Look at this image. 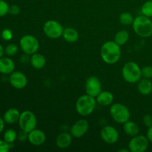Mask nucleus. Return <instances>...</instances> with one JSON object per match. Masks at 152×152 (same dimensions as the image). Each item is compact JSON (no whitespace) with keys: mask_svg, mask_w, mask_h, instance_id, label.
Instances as JSON below:
<instances>
[{"mask_svg":"<svg viewBox=\"0 0 152 152\" xmlns=\"http://www.w3.org/2000/svg\"><path fill=\"white\" fill-rule=\"evenodd\" d=\"M100 136L102 140L108 144H114L118 141L120 134L117 129L112 126H105L100 131Z\"/></svg>","mask_w":152,"mask_h":152,"instance_id":"nucleus-10","label":"nucleus"},{"mask_svg":"<svg viewBox=\"0 0 152 152\" xmlns=\"http://www.w3.org/2000/svg\"><path fill=\"white\" fill-rule=\"evenodd\" d=\"M4 125H5V123H4L3 118H1L0 117V134L3 132L4 129Z\"/></svg>","mask_w":152,"mask_h":152,"instance_id":"nucleus-36","label":"nucleus"},{"mask_svg":"<svg viewBox=\"0 0 152 152\" xmlns=\"http://www.w3.org/2000/svg\"><path fill=\"white\" fill-rule=\"evenodd\" d=\"M89 129L88 122L85 119L77 120L71 128V134L73 137L80 138L84 136Z\"/></svg>","mask_w":152,"mask_h":152,"instance_id":"nucleus-13","label":"nucleus"},{"mask_svg":"<svg viewBox=\"0 0 152 152\" xmlns=\"http://www.w3.org/2000/svg\"><path fill=\"white\" fill-rule=\"evenodd\" d=\"M15 63L9 57L0 58V73L3 74H10L14 71Z\"/></svg>","mask_w":152,"mask_h":152,"instance_id":"nucleus-17","label":"nucleus"},{"mask_svg":"<svg viewBox=\"0 0 152 152\" xmlns=\"http://www.w3.org/2000/svg\"><path fill=\"white\" fill-rule=\"evenodd\" d=\"M3 138L8 143L13 144L17 139V133L13 129H7L4 133Z\"/></svg>","mask_w":152,"mask_h":152,"instance_id":"nucleus-25","label":"nucleus"},{"mask_svg":"<svg viewBox=\"0 0 152 152\" xmlns=\"http://www.w3.org/2000/svg\"><path fill=\"white\" fill-rule=\"evenodd\" d=\"M123 132L126 133L127 136L133 137L139 134L140 129L137 124L130 120L123 124Z\"/></svg>","mask_w":152,"mask_h":152,"instance_id":"nucleus-22","label":"nucleus"},{"mask_svg":"<svg viewBox=\"0 0 152 152\" xmlns=\"http://www.w3.org/2000/svg\"><path fill=\"white\" fill-rule=\"evenodd\" d=\"M141 71H142V77L149 79V80L152 78V66H150V65L144 66L141 69Z\"/></svg>","mask_w":152,"mask_h":152,"instance_id":"nucleus-29","label":"nucleus"},{"mask_svg":"<svg viewBox=\"0 0 152 152\" xmlns=\"http://www.w3.org/2000/svg\"><path fill=\"white\" fill-rule=\"evenodd\" d=\"M13 144H10L6 142L4 140H0V152H7L11 148Z\"/></svg>","mask_w":152,"mask_h":152,"instance_id":"nucleus-31","label":"nucleus"},{"mask_svg":"<svg viewBox=\"0 0 152 152\" xmlns=\"http://www.w3.org/2000/svg\"><path fill=\"white\" fill-rule=\"evenodd\" d=\"M129 39V34L126 30H121L115 34L114 42L120 46L124 45Z\"/></svg>","mask_w":152,"mask_h":152,"instance_id":"nucleus-23","label":"nucleus"},{"mask_svg":"<svg viewBox=\"0 0 152 152\" xmlns=\"http://www.w3.org/2000/svg\"><path fill=\"white\" fill-rule=\"evenodd\" d=\"M141 13L147 17H152V0H148L144 2L141 7Z\"/></svg>","mask_w":152,"mask_h":152,"instance_id":"nucleus-26","label":"nucleus"},{"mask_svg":"<svg viewBox=\"0 0 152 152\" xmlns=\"http://www.w3.org/2000/svg\"><path fill=\"white\" fill-rule=\"evenodd\" d=\"M142 122L145 127H151L152 126V116L151 114H145L142 117Z\"/></svg>","mask_w":152,"mask_h":152,"instance_id":"nucleus-32","label":"nucleus"},{"mask_svg":"<svg viewBox=\"0 0 152 152\" xmlns=\"http://www.w3.org/2000/svg\"><path fill=\"white\" fill-rule=\"evenodd\" d=\"M95 97L88 94L82 95L77 99L76 102V110L80 115L86 117L94 112L96 106Z\"/></svg>","mask_w":152,"mask_h":152,"instance_id":"nucleus-3","label":"nucleus"},{"mask_svg":"<svg viewBox=\"0 0 152 152\" xmlns=\"http://www.w3.org/2000/svg\"><path fill=\"white\" fill-rule=\"evenodd\" d=\"M109 112L113 120L119 124H124L130 120V111L122 103L112 104L110 107Z\"/></svg>","mask_w":152,"mask_h":152,"instance_id":"nucleus-5","label":"nucleus"},{"mask_svg":"<svg viewBox=\"0 0 152 152\" xmlns=\"http://www.w3.org/2000/svg\"><path fill=\"white\" fill-rule=\"evenodd\" d=\"M132 28L139 37L148 38L152 36V21L149 17L141 15L134 18Z\"/></svg>","mask_w":152,"mask_h":152,"instance_id":"nucleus-2","label":"nucleus"},{"mask_svg":"<svg viewBox=\"0 0 152 152\" xmlns=\"http://www.w3.org/2000/svg\"><path fill=\"white\" fill-rule=\"evenodd\" d=\"M1 37L5 41H10L13 38V32L11 30L5 28L1 31Z\"/></svg>","mask_w":152,"mask_h":152,"instance_id":"nucleus-30","label":"nucleus"},{"mask_svg":"<svg viewBox=\"0 0 152 152\" xmlns=\"http://www.w3.org/2000/svg\"><path fill=\"white\" fill-rule=\"evenodd\" d=\"M149 145L148 137L144 135H136L132 137L129 142V149L131 152H145Z\"/></svg>","mask_w":152,"mask_h":152,"instance_id":"nucleus-9","label":"nucleus"},{"mask_svg":"<svg viewBox=\"0 0 152 152\" xmlns=\"http://www.w3.org/2000/svg\"><path fill=\"white\" fill-rule=\"evenodd\" d=\"M86 92L87 94L96 98L102 91V84L97 77H90L88 78L86 83Z\"/></svg>","mask_w":152,"mask_h":152,"instance_id":"nucleus-11","label":"nucleus"},{"mask_svg":"<svg viewBox=\"0 0 152 152\" xmlns=\"http://www.w3.org/2000/svg\"><path fill=\"white\" fill-rule=\"evenodd\" d=\"M122 75L125 81L131 84H134L142 79V71L137 63L130 61L126 62L123 66Z\"/></svg>","mask_w":152,"mask_h":152,"instance_id":"nucleus-4","label":"nucleus"},{"mask_svg":"<svg viewBox=\"0 0 152 152\" xmlns=\"http://www.w3.org/2000/svg\"><path fill=\"white\" fill-rule=\"evenodd\" d=\"M19 127L22 130L25 131L28 133L36 129L37 125V117L34 112L31 111H24L21 113L19 120Z\"/></svg>","mask_w":152,"mask_h":152,"instance_id":"nucleus-7","label":"nucleus"},{"mask_svg":"<svg viewBox=\"0 0 152 152\" xmlns=\"http://www.w3.org/2000/svg\"><path fill=\"white\" fill-rule=\"evenodd\" d=\"M118 151L119 152H124V151L129 152V151H130V150H129V149H120V150H119Z\"/></svg>","mask_w":152,"mask_h":152,"instance_id":"nucleus-38","label":"nucleus"},{"mask_svg":"<svg viewBox=\"0 0 152 152\" xmlns=\"http://www.w3.org/2000/svg\"><path fill=\"white\" fill-rule=\"evenodd\" d=\"M19 45L22 51L28 56L37 53L39 48V42L37 37L29 34L23 36L20 39Z\"/></svg>","mask_w":152,"mask_h":152,"instance_id":"nucleus-6","label":"nucleus"},{"mask_svg":"<svg viewBox=\"0 0 152 152\" xmlns=\"http://www.w3.org/2000/svg\"><path fill=\"white\" fill-rule=\"evenodd\" d=\"M20 114L21 113L16 108H9L4 112V116H3V120H4V123H7V124H15L16 123L19 122Z\"/></svg>","mask_w":152,"mask_h":152,"instance_id":"nucleus-16","label":"nucleus"},{"mask_svg":"<svg viewBox=\"0 0 152 152\" xmlns=\"http://www.w3.org/2000/svg\"><path fill=\"white\" fill-rule=\"evenodd\" d=\"M139 93L143 96H148L152 92V82L149 79H141L137 83Z\"/></svg>","mask_w":152,"mask_h":152,"instance_id":"nucleus-19","label":"nucleus"},{"mask_svg":"<svg viewBox=\"0 0 152 152\" xmlns=\"http://www.w3.org/2000/svg\"><path fill=\"white\" fill-rule=\"evenodd\" d=\"M4 53V48H3V46L0 44V58L2 57Z\"/></svg>","mask_w":152,"mask_h":152,"instance_id":"nucleus-37","label":"nucleus"},{"mask_svg":"<svg viewBox=\"0 0 152 152\" xmlns=\"http://www.w3.org/2000/svg\"><path fill=\"white\" fill-rule=\"evenodd\" d=\"M43 31L48 38L56 39L62 37L64 28L59 22L50 19L45 22L43 25Z\"/></svg>","mask_w":152,"mask_h":152,"instance_id":"nucleus-8","label":"nucleus"},{"mask_svg":"<svg viewBox=\"0 0 152 152\" xmlns=\"http://www.w3.org/2000/svg\"><path fill=\"white\" fill-rule=\"evenodd\" d=\"M97 103L102 106H108L112 104L114 101V95L108 91H102L96 97Z\"/></svg>","mask_w":152,"mask_h":152,"instance_id":"nucleus-18","label":"nucleus"},{"mask_svg":"<svg viewBox=\"0 0 152 152\" xmlns=\"http://www.w3.org/2000/svg\"><path fill=\"white\" fill-rule=\"evenodd\" d=\"M18 52V46L16 44H9L4 48V53L7 56H14Z\"/></svg>","mask_w":152,"mask_h":152,"instance_id":"nucleus-27","label":"nucleus"},{"mask_svg":"<svg viewBox=\"0 0 152 152\" xmlns=\"http://www.w3.org/2000/svg\"><path fill=\"white\" fill-rule=\"evenodd\" d=\"M28 140L32 145L38 146L41 145L45 142L46 135L43 131L40 129H34L31 132L28 133Z\"/></svg>","mask_w":152,"mask_h":152,"instance_id":"nucleus-14","label":"nucleus"},{"mask_svg":"<svg viewBox=\"0 0 152 152\" xmlns=\"http://www.w3.org/2000/svg\"><path fill=\"white\" fill-rule=\"evenodd\" d=\"M72 135L71 133H67V132H62L59 134L56 139V146L61 149H65L68 148L71 145L72 142Z\"/></svg>","mask_w":152,"mask_h":152,"instance_id":"nucleus-15","label":"nucleus"},{"mask_svg":"<svg viewBox=\"0 0 152 152\" xmlns=\"http://www.w3.org/2000/svg\"><path fill=\"white\" fill-rule=\"evenodd\" d=\"M30 62L33 68H34L35 69H42L46 65V59L42 54L37 52L31 55V58H30Z\"/></svg>","mask_w":152,"mask_h":152,"instance_id":"nucleus-20","label":"nucleus"},{"mask_svg":"<svg viewBox=\"0 0 152 152\" xmlns=\"http://www.w3.org/2000/svg\"><path fill=\"white\" fill-rule=\"evenodd\" d=\"M17 139L21 142H25L28 139V133L25 131L21 129L20 132L17 134Z\"/></svg>","mask_w":152,"mask_h":152,"instance_id":"nucleus-33","label":"nucleus"},{"mask_svg":"<svg viewBox=\"0 0 152 152\" xmlns=\"http://www.w3.org/2000/svg\"><path fill=\"white\" fill-rule=\"evenodd\" d=\"M119 20H120V23L123 24L124 25H132L134 18L133 17L132 13H129V12H123L119 16Z\"/></svg>","mask_w":152,"mask_h":152,"instance_id":"nucleus-24","label":"nucleus"},{"mask_svg":"<svg viewBox=\"0 0 152 152\" xmlns=\"http://www.w3.org/2000/svg\"><path fill=\"white\" fill-rule=\"evenodd\" d=\"M10 5L4 0H0V17L6 16L9 13Z\"/></svg>","mask_w":152,"mask_h":152,"instance_id":"nucleus-28","label":"nucleus"},{"mask_svg":"<svg viewBox=\"0 0 152 152\" xmlns=\"http://www.w3.org/2000/svg\"><path fill=\"white\" fill-rule=\"evenodd\" d=\"M146 137H148L149 142L152 143V126L148 128V130H147V133H146Z\"/></svg>","mask_w":152,"mask_h":152,"instance_id":"nucleus-35","label":"nucleus"},{"mask_svg":"<svg viewBox=\"0 0 152 152\" xmlns=\"http://www.w3.org/2000/svg\"><path fill=\"white\" fill-rule=\"evenodd\" d=\"M100 56L102 59L108 65L117 63L121 56L120 46L114 41H107L100 48Z\"/></svg>","mask_w":152,"mask_h":152,"instance_id":"nucleus-1","label":"nucleus"},{"mask_svg":"<svg viewBox=\"0 0 152 152\" xmlns=\"http://www.w3.org/2000/svg\"><path fill=\"white\" fill-rule=\"evenodd\" d=\"M62 37L68 42L74 43L78 41L80 36H79L78 31L75 28L68 27V28H64Z\"/></svg>","mask_w":152,"mask_h":152,"instance_id":"nucleus-21","label":"nucleus"},{"mask_svg":"<svg viewBox=\"0 0 152 152\" xmlns=\"http://www.w3.org/2000/svg\"><path fill=\"white\" fill-rule=\"evenodd\" d=\"M20 13V7H19L16 4H12V5L10 6L9 7V13H10L11 15H13V16H16V15H18Z\"/></svg>","mask_w":152,"mask_h":152,"instance_id":"nucleus-34","label":"nucleus"},{"mask_svg":"<svg viewBox=\"0 0 152 152\" xmlns=\"http://www.w3.org/2000/svg\"><path fill=\"white\" fill-rule=\"evenodd\" d=\"M10 84L16 89H23L28 84V78L24 73L21 71H13L9 77Z\"/></svg>","mask_w":152,"mask_h":152,"instance_id":"nucleus-12","label":"nucleus"}]
</instances>
